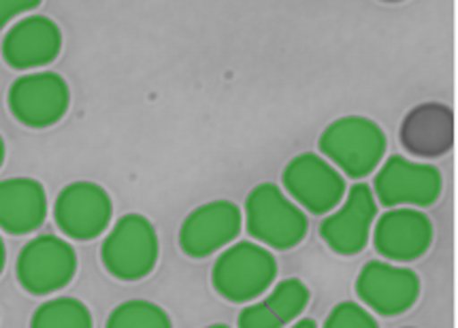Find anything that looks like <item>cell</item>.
<instances>
[{
    "label": "cell",
    "instance_id": "cell-1",
    "mask_svg": "<svg viewBox=\"0 0 458 328\" xmlns=\"http://www.w3.org/2000/svg\"><path fill=\"white\" fill-rule=\"evenodd\" d=\"M105 269L117 280H143L154 271L158 260V235L152 222L143 215H124L100 249Z\"/></svg>",
    "mask_w": 458,
    "mask_h": 328
},
{
    "label": "cell",
    "instance_id": "cell-2",
    "mask_svg": "<svg viewBox=\"0 0 458 328\" xmlns=\"http://www.w3.org/2000/svg\"><path fill=\"white\" fill-rule=\"evenodd\" d=\"M276 273L277 265L271 252L256 243H237L216 260L211 280L220 297L243 303L265 292Z\"/></svg>",
    "mask_w": 458,
    "mask_h": 328
},
{
    "label": "cell",
    "instance_id": "cell-3",
    "mask_svg": "<svg viewBox=\"0 0 458 328\" xmlns=\"http://www.w3.org/2000/svg\"><path fill=\"white\" fill-rule=\"evenodd\" d=\"M77 271V254L71 243L54 235L28 241L18 256L15 275L26 292L43 297L69 286Z\"/></svg>",
    "mask_w": 458,
    "mask_h": 328
},
{
    "label": "cell",
    "instance_id": "cell-4",
    "mask_svg": "<svg viewBox=\"0 0 458 328\" xmlns=\"http://www.w3.org/2000/svg\"><path fill=\"white\" fill-rule=\"evenodd\" d=\"M245 214L250 235L277 249L294 248L307 232L303 211L294 207L271 183L259 186L250 194Z\"/></svg>",
    "mask_w": 458,
    "mask_h": 328
},
{
    "label": "cell",
    "instance_id": "cell-5",
    "mask_svg": "<svg viewBox=\"0 0 458 328\" xmlns=\"http://www.w3.org/2000/svg\"><path fill=\"white\" fill-rule=\"evenodd\" d=\"M111 198L97 183H71L55 198L54 218L60 231L77 241L103 235L111 220Z\"/></svg>",
    "mask_w": 458,
    "mask_h": 328
},
{
    "label": "cell",
    "instance_id": "cell-6",
    "mask_svg": "<svg viewBox=\"0 0 458 328\" xmlns=\"http://www.w3.org/2000/svg\"><path fill=\"white\" fill-rule=\"evenodd\" d=\"M9 105L13 115L26 126H49L64 115L69 90L58 75H24L11 86Z\"/></svg>",
    "mask_w": 458,
    "mask_h": 328
},
{
    "label": "cell",
    "instance_id": "cell-7",
    "mask_svg": "<svg viewBox=\"0 0 458 328\" xmlns=\"http://www.w3.org/2000/svg\"><path fill=\"white\" fill-rule=\"evenodd\" d=\"M239 231H242V214L237 205L228 201L207 203L183 220L180 243L188 256L205 258L228 246L239 235Z\"/></svg>",
    "mask_w": 458,
    "mask_h": 328
},
{
    "label": "cell",
    "instance_id": "cell-8",
    "mask_svg": "<svg viewBox=\"0 0 458 328\" xmlns=\"http://www.w3.org/2000/svg\"><path fill=\"white\" fill-rule=\"evenodd\" d=\"M356 292L377 314H403L416 303L420 282L413 271L386 263H369L356 282Z\"/></svg>",
    "mask_w": 458,
    "mask_h": 328
},
{
    "label": "cell",
    "instance_id": "cell-9",
    "mask_svg": "<svg viewBox=\"0 0 458 328\" xmlns=\"http://www.w3.org/2000/svg\"><path fill=\"white\" fill-rule=\"evenodd\" d=\"M433 239V226L416 209H393L376 228V248L388 260H416L427 252Z\"/></svg>",
    "mask_w": 458,
    "mask_h": 328
},
{
    "label": "cell",
    "instance_id": "cell-10",
    "mask_svg": "<svg viewBox=\"0 0 458 328\" xmlns=\"http://www.w3.org/2000/svg\"><path fill=\"white\" fill-rule=\"evenodd\" d=\"M373 218H376V201L371 190L360 183L352 188L344 207L324 220L320 235L335 252L356 254L365 248Z\"/></svg>",
    "mask_w": 458,
    "mask_h": 328
},
{
    "label": "cell",
    "instance_id": "cell-11",
    "mask_svg": "<svg viewBox=\"0 0 458 328\" xmlns=\"http://www.w3.org/2000/svg\"><path fill=\"white\" fill-rule=\"evenodd\" d=\"M47 218V197L43 186L28 177L0 181V228L11 235L37 231Z\"/></svg>",
    "mask_w": 458,
    "mask_h": 328
},
{
    "label": "cell",
    "instance_id": "cell-12",
    "mask_svg": "<svg viewBox=\"0 0 458 328\" xmlns=\"http://www.w3.org/2000/svg\"><path fill=\"white\" fill-rule=\"evenodd\" d=\"M290 194L311 214H327L344 197V180L314 156H303L286 171Z\"/></svg>",
    "mask_w": 458,
    "mask_h": 328
},
{
    "label": "cell",
    "instance_id": "cell-13",
    "mask_svg": "<svg viewBox=\"0 0 458 328\" xmlns=\"http://www.w3.org/2000/svg\"><path fill=\"white\" fill-rule=\"evenodd\" d=\"M377 197L386 207L401 203L427 207L439 197L437 171L431 166H413L393 160L377 177Z\"/></svg>",
    "mask_w": 458,
    "mask_h": 328
},
{
    "label": "cell",
    "instance_id": "cell-14",
    "mask_svg": "<svg viewBox=\"0 0 458 328\" xmlns=\"http://www.w3.org/2000/svg\"><path fill=\"white\" fill-rule=\"evenodd\" d=\"M60 49V32L47 18H26L11 28L3 43L4 60L15 69L47 64Z\"/></svg>",
    "mask_w": 458,
    "mask_h": 328
},
{
    "label": "cell",
    "instance_id": "cell-15",
    "mask_svg": "<svg viewBox=\"0 0 458 328\" xmlns=\"http://www.w3.org/2000/svg\"><path fill=\"white\" fill-rule=\"evenodd\" d=\"M401 141L418 158H437L452 146V114L444 105H420L407 115Z\"/></svg>",
    "mask_w": 458,
    "mask_h": 328
},
{
    "label": "cell",
    "instance_id": "cell-16",
    "mask_svg": "<svg viewBox=\"0 0 458 328\" xmlns=\"http://www.w3.org/2000/svg\"><path fill=\"white\" fill-rule=\"evenodd\" d=\"M310 301V290L299 280L277 283L269 299L243 309L239 315V328H284L294 320Z\"/></svg>",
    "mask_w": 458,
    "mask_h": 328
},
{
    "label": "cell",
    "instance_id": "cell-17",
    "mask_svg": "<svg viewBox=\"0 0 458 328\" xmlns=\"http://www.w3.org/2000/svg\"><path fill=\"white\" fill-rule=\"evenodd\" d=\"M30 328H94V322L90 309L81 301L58 297L35 311Z\"/></svg>",
    "mask_w": 458,
    "mask_h": 328
},
{
    "label": "cell",
    "instance_id": "cell-18",
    "mask_svg": "<svg viewBox=\"0 0 458 328\" xmlns=\"http://www.w3.org/2000/svg\"><path fill=\"white\" fill-rule=\"evenodd\" d=\"M107 328H173L166 311L149 301H128L111 311Z\"/></svg>",
    "mask_w": 458,
    "mask_h": 328
},
{
    "label": "cell",
    "instance_id": "cell-19",
    "mask_svg": "<svg viewBox=\"0 0 458 328\" xmlns=\"http://www.w3.org/2000/svg\"><path fill=\"white\" fill-rule=\"evenodd\" d=\"M324 328H377V324L359 305L342 303L333 309Z\"/></svg>",
    "mask_w": 458,
    "mask_h": 328
},
{
    "label": "cell",
    "instance_id": "cell-20",
    "mask_svg": "<svg viewBox=\"0 0 458 328\" xmlns=\"http://www.w3.org/2000/svg\"><path fill=\"white\" fill-rule=\"evenodd\" d=\"M37 4L38 3H0V28L7 24L11 18L24 13L28 9L37 7Z\"/></svg>",
    "mask_w": 458,
    "mask_h": 328
},
{
    "label": "cell",
    "instance_id": "cell-21",
    "mask_svg": "<svg viewBox=\"0 0 458 328\" xmlns=\"http://www.w3.org/2000/svg\"><path fill=\"white\" fill-rule=\"evenodd\" d=\"M4 263H7V249H4V241L3 237H0V273H3Z\"/></svg>",
    "mask_w": 458,
    "mask_h": 328
},
{
    "label": "cell",
    "instance_id": "cell-22",
    "mask_svg": "<svg viewBox=\"0 0 458 328\" xmlns=\"http://www.w3.org/2000/svg\"><path fill=\"white\" fill-rule=\"evenodd\" d=\"M293 328H316V322L314 320H301L297 326H293Z\"/></svg>",
    "mask_w": 458,
    "mask_h": 328
},
{
    "label": "cell",
    "instance_id": "cell-23",
    "mask_svg": "<svg viewBox=\"0 0 458 328\" xmlns=\"http://www.w3.org/2000/svg\"><path fill=\"white\" fill-rule=\"evenodd\" d=\"M4 163V143H3V137H0V166Z\"/></svg>",
    "mask_w": 458,
    "mask_h": 328
},
{
    "label": "cell",
    "instance_id": "cell-24",
    "mask_svg": "<svg viewBox=\"0 0 458 328\" xmlns=\"http://www.w3.org/2000/svg\"><path fill=\"white\" fill-rule=\"evenodd\" d=\"M209 328H228V326H225V324H216V326H209Z\"/></svg>",
    "mask_w": 458,
    "mask_h": 328
}]
</instances>
